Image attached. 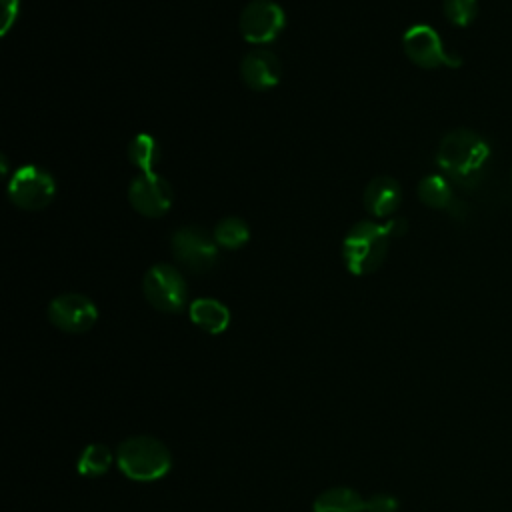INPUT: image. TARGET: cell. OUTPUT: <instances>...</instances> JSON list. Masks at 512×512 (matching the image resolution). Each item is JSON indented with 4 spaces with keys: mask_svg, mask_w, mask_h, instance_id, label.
Segmentation results:
<instances>
[{
    "mask_svg": "<svg viewBox=\"0 0 512 512\" xmlns=\"http://www.w3.org/2000/svg\"><path fill=\"white\" fill-rule=\"evenodd\" d=\"M128 198L136 212L156 218L166 214L172 206V186L154 172H142L132 180Z\"/></svg>",
    "mask_w": 512,
    "mask_h": 512,
    "instance_id": "cell-10",
    "label": "cell"
},
{
    "mask_svg": "<svg viewBox=\"0 0 512 512\" xmlns=\"http://www.w3.org/2000/svg\"><path fill=\"white\" fill-rule=\"evenodd\" d=\"M282 64L276 54L268 50H254L240 62V76L252 90H268L280 82Z\"/></svg>",
    "mask_w": 512,
    "mask_h": 512,
    "instance_id": "cell-11",
    "label": "cell"
},
{
    "mask_svg": "<svg viewBox=\"0 0 512 512\" xmlns=\"http://www.w3.org/2000/svg\"><path fill=\"white\" fill-rule=\"evenodd\" d=\"M174 258L188 270L202 274L208 272L218 260V244L200 226L178 228L170 238Z\"/></svg>",
    "mask_w": 512,
    "mask_h": 512,
    "instance_id": "cell-6",
    "label": "cell"
},
{
    "mask_svg": "<svg viewBox=\"0 0 512 512\" xmlns=\"http://www.w3.org/2000/svg\"><path fill=\"white\" fill-rule=\"evenodd\" d=\"M398 500L392 494H374L366 500V512H396Z\"/></svg>",
    "mask_w": 512,
    "mask_h": 512,
    "instance_id": "cell-20",
    "label": "cell"
},
{
    "mask_svg": "<svg viewBox=\"0 0 512 512\" xmlns=\"http://www.w3.org/2000/svg\"><path fill=\"white\" fill-rule=\"evenodd\" d=\"M400 200V184L390 176H376L364 188V208L376 218L394 214L400 206Z\"/></svg>",
    "mask_w": 512,
    "mask_h": 512,
    "instance_id": "cell-12",
    "label": "cell"
},
{
    "mask_svg": "<svg viewBox=\"0 0 512 512\" xmlns=\"http://www.w3.org/2000/svg\"><path fill=\"white\" fill-rule=\"evenodd\" d=\"M490 158V144L474 130L458 128L448 132L436 152V164L442 172L458 182L472 184Z\"/></svg>",
    "mask_w": 512,
    "mask_h": 512,
    "instance_id": "cell-1",
    "label": "cell"
},
{
    "mask_svg": "<svg viewBox=\"0 0 512 512\" xmlns=\"http://www.w3.org/2000/svg\"><path fill=\"white\" fill-rule=\"evenodd\" d=\"M128 158L142 172H154L160 162V144L150 134H138L128 144Z\"/></svg>",
    "mask_w": 512,
    "mask_h": 512,
    "instance_id": "cell-16",
    "label": "cell"
},
{
    "mask_svg": "<svg viewBox=\"0 0 512 512\" xmlns=\"http://www.w3.org/2000/svg\"><path fill=\"white\" fill-rule=\"evenodd\" d=\"M114 454L110 452V448L106 444H88L80 458H78V472L82 476H88V478H94V476H102L108 472V468L112 466L114 462Z\"/></svg>",
    "mask_w": 512,
    "mask_h": 512,
    "instance_id": "cell-17",
    "label": "cell"
},
{
    "mask_svg": "<svg viewBox=\"0 0 512 512\" xmlns=\"http://www.w3.org/2000/svg\"><path fill=\"white\" fill-rule=\"evenodd\" d=\"M56 194L54 178L38 166L18 168L8 184L10 200L24 210H40L52 202Z\"/></svg>",
    "mask_w": 512,
    "mask_h": 512,
    "instance_id": "cell-7",
    "label": "cell"
},
{
    "mask_svg": "<svg viewBox=\"0 0 512 512\" xmlns=\"http://www.w3.org/2000/svg\"><path fill=\"white\" fill-rule=\"evenodd\" d=\"M18 6H20V0H2V34H6L10 26L16 22Z\"/></svg>",
    "mask_w": 512,
    "mask_h": 512,
    "instance_id": "cell-21",
    "label": "cell"
},
{
    "mask_svg": "<svg viewBox=\"0 0 512 512\" xmlns=\"http://www.w3.org/2000/svg\"><path fill=\"white\" fill-rule=\"evenodd\" d=\"M402 46L406 56L422 68H458L462 58L454 52H448L442 44L440 34L428 24H414L404 32Z\"/></svg>",
    "mask_w": 512,
    "mask_h": 512,
    "instance_id": "cell-5",
    "label": "cell"
},
{
    "mask_svg": "<svg viewBox=\"0 0 512 512\" xmlns=\"http://www.w3.org/2000/svg\"><path fill=\"white\" fill-rule=\"evenodd\" d=\"M116 464L124 476L136 482H154L170 472L172 456L164 442L154 436L138 434L120 442Z\"/></svg>",
    "mask_w": 512,
    "mask_h": 512,
    "instance_id": "cell-2",
    "label": "cell"
},
{
    "mask_svg": "<svg viewBox=\"0 0 512 512\" xmlns=\"http://www.w3.org/2000/svg\"><path fill=\"white\" fill-rule=\"evenodd\" d=\"M392 238V230L386 224H378L372 220H362L354 224L342 244L344 264L352 274H370L374 272L382 260L386 258L388 244Z\"/></svg>",
    "mask_w": 512,
    "mask_h": 512,
    "instance_id": "cell-3",
    "label": "cell"
},
{
    "mask_svg": "<svg viewBox=\"0 0 512 512\" xmlns=\"http://www.w3.org/2000/svg\"><path fill=\"white\" fill-rule=\"evenodd\" d=\"M444 16L454 26H468L478 16V0H444Z\"/></svg>",
    "mask_w": 512,
    "mask_h": 512,
    "instance_id": "cell-19",
    "label": "cell"
},
{
    "mask_svg": "<svg viewBox=\"0 0 512 512\" xmlns=\"http://www.w3.org/2000/svg\"><path fill=\"white\" fill-rule=\"evenodd\" d=\"M212 236H214L218 246L234 250V248H240V246H244L248 242L250 230H248L244 220H240L236 216H228V218H222L216 224Z\"/></svg>",
    "mask_w": 512,
    "mask_h": 512,
    "instance_id": "cell-18",
    "label": "cell"
},
{
    "mask_svg": "<svg viewBox=\"0 0 512 512\" xmlns=\"http://www.w3.org/2000/svg\"><path fill=\"white\" fill-rule=\"evenodd\" d=\"M314 512H366V500L352 488L334 486L314 500Z\"/></svg>",
    "mask_w": 512,
    "mask_h": 512,
    "instance_id": "cell-14",
    "label": "cell"
},
{
    "mask_svg": "<svg viewBox=\"0 0 512 512\" xmlns=\"http://www.w3.org/2000/svg\"><path fill=\"white\" fill-rule=\"evenodd\" d=\"M418 198L426 206L438 210H452V206L456 204L450 182L440 174H430L418 184Z\"/></svg>",
    "mask_w": 512,
    "mask_h": 512,
    "instance_id": "cell-15",
    "label": "cell"
},
{
    "mask_svg": "<svg viewBox=\"0 0 512 512\" xmlns=\"http://www.w3.org/2000/svg\"><path fill=\"white\" fill-rule=\"evenodd\" d=\"M190 320L210 334H220L230 324V310L214 298H196L190 304Z\"/></svg>",
    "mask_w": 512,
    "mask_h": 512,
    "instance_id": "cell-13",
    "label": "cell"
},
{
    "mask_svg": "<svg viewBox=\"0 0 512 512\" xmlns=\"http://www.w3.org/2000/svg\"><path fill=\"white\" fill-rule=\"evenodd\" d=\"M286 16L284 10L272 0H252L240 12V34L252 44H266L280 36Z\"/></svg>",
    "mask_w": 512,
    "mask_h": 512,
    "instance_id": "cell-8",
    "label": "cell"
},
{
    "mask_svg": "<svg viewBox=\"0 0 512 512\" xmlns=\"http://www.w3.org/2000/svg\"><path fill=\"white\" fill-rule=\"evenodd\" d=\"M146 300L160 312H180L188 302V286L182 274L170 264H154L142 280Z\"/></svg>",
    "mask_w": 512,
    "mask_h": 512,
    "instance_id": "cell-4",
    "label": "cell"
},
{
    "mask_svg": "<svg viewBox=\"0 0 512 512\" xmlns=\"http://www.w3.org/2000/svg\"><path fill=\"white\" fill-rule=\"evenodd\" d=\"M48 320L70 334H82L90 330L98 320L96 304L84 294H62L56 296L48 306Z\"/></svg>",
    "mask_w": 512,
    "mask_h": 512,
    "instance_id": "cell-9",
    "label": "cell"
}]
</instances>
